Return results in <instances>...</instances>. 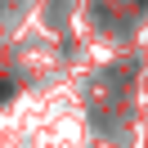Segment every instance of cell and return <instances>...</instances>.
Segmentation results:
<instances>
[{"instance_id":"cell-1","label":"cell","mask_w":148,"mask_h":148,"mask_svg":"<svg viewBox=\"0 0 148 148\" xmlns=\"http://www.w3.org/2000/svg\"><path fill=\"white\" fill-rule=\"evenodd\" d=\"M14 94V81H5V76H0V99H9Z\"/></svg>"}]
</instances>
